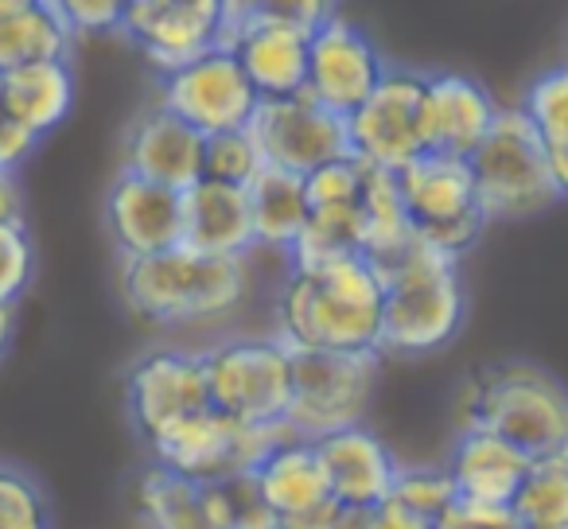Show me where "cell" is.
I'll return each mask as SVG.
<instances>
[{"label": "cell", "instance_id": "cell-28", "mask_svg": "<svg viewBox=\"0 0 568 529\" xmlns=\"http://www.w3.org/2000/svg\"><path fill=\"white\" fill-rule=\"evenodd\" d=\"M133 506L144 529H214L206 513V487L149 464L133 482Z\"/></svg>", "mask_w": 568, "mask_h": 529}, {"label": "cell", "instance_id": "cell-8", "mask_svg": "<svg viewBox=\"0 0 568 529\" xmlns=\"http://www.w3.org/2000/svg\"><path fill=\"white\" fill-rule=\"evenodd\" d=\"M288 440H301V436L284 425H234L222 413L206 409L195 417L180 420L168 433H160L149 444L152 464L168 467V471L183 475V479L195 482H226L253 475L276 448H284Z\"/></svg>", "mask_w": 568, "mask_h": 529}, {"label": "cell", "instance_id": "cell-6", "mask_svg": "<svg viewBox=\"0 0 568 529\" xmlns=\"http://www.w3.org/2000/svg\"><path fill=\"white\" fill-rule=\"evenodd\" d=\"M211 409L234 425H284L293 409L296 355L276 335H237L203 350Z\"/></svg>", "mask_w": 568, "mask_h": 529}, {"label": "cell", "instance_id": "cell-9", "mask_svg": "<svg viewBox=\"0 0 568 529\" xmlns=\"http://www.w3.org/2000/svg\"><path fill=\"white\" fill-rule=\"evenodd\" d=\"M382 355H335L301 350L293 366V409L288 428L301 440H327L335 433L366 425L378 386Z\"/></svg>", "mask_w": 568, "mask_h": 529}, {"label": "cell", "instance_id": "cell-33", "mask_svg": "<svg viewBox=\"0 0 568 529\" xmlns=\"http://www.w3.org/2000/svg\"><path fill=\"white\" fill-rule=\"evenodd\" d=\"M389 498H397L417 518L440 526L444 513L456 506V487H452V475L444 467H402V479Z\"/></svg>", "mask_w": 568, "mask_h": 529}, {"label": "cell", "instance_id": "cell-21", "mask_svg": "<svg viewBox=\"0 0 568 529\" xmlns=\"http://www.w3.org/2000/svg\"><path fill=\"white\" fill-rule=\"evenodd\" d=\"M529 467L534 464H529L521 451H514L510 444L498 440V436L475 433V428H459L444 471L452 475V487H456L459 502L490 506V510H510L521 482H526Z\"/></svg>", "mask_w": 568, "mask_h": 529}, {"label": "cell", "instance_id": "cell-7", "mask_svg": "<svg viewBox=\"0 0 568 529\" xmlns=\"http://www.w3.org/2000/svg\"><path fill=\"white\" fill-rule=\"evenodd\" d=\"M479 191V206L490 222L529 218L549 211L560 199L552 183L549 152L537 136L534 121L521 113V105L503 110L487 141L467 160Z\"/></svg>", "mask_w": 568, "mask_h": 529}, {"label": "cell", "instance_id": "cell-18", "mask_svg": "<svg viewBox=\"0 0 568 529\" xmlns=\"http://www.w3.org/2000/svg\"><path fill=\"white\" fill-rule=\"evenodd\" d=\"M206 164V136L183 125L175 113H168L160 102L144 105L121 136V172L141 175L149 183L172 191H187L203 180Z\"/></svg>", "mask_w": 568, "mask_h": 529}, {"label": "cell", "instance_id": "cell-41", "mask_svg": "<svg viewBox=\"0 0 568 529\" xmlns=\"http://www.w3.org/2000/svg\"><path fill=\"white\" fill-rule=\"evenodd\" d=\"M332 529H371V510H339Z\"/></svg>", "mask_w": 568, "mask_h": 529}, {"label": "cell", "instance_id": "cell-40", "mask_svg": "<svg viewBox=\"0 0 568 529\" xmlns=\"http://www.w3.org/2000/svg\"><path fill=\"white\" fill-rule=\"evenodd\" d=\"M17 324H20V308H17V304H0V363H4L12 339H17Z\"/></svg>", "mask_w": 568, "mask_h": 529}, {"label": "cell", "instance_id": "cell-17", "mask_svg": "<svg viewBox=\"0 0 568 529\" xmlns=\"http://www.w3.org/2000/svg\"><path fill=\"white\" fill-rule=\"evenodd\" d=\"M105 234L121 261H141L183 245V195L141 175L118 172L102 203Z\"/></svg>", "mask_w": 568, "mask_h": 529}, {"label": "cell", "instance_id": "cell-38", "mask_svg": "<svg viewBox=\"0 0 568 529\" xmlns=\"http://www.w3.org/2000/svg\"><path fill=\"white\" fill-rule=\"evenodd\" d=\"M371 529H436V526L417 518L413 510H405L397 498H386L378 510H371Z\"/></svg>", "mask_w": 568, "mask_h": 529}, {"label": "cell", "instance_id": "cell-22", "mask_svg": "<svg viewBox=\"0 0 568 529\" xmlns=\"http://www.w3.org/2000/svg\"><path fill=\"white\" fill-rule=\"evenodd\" d=\"M183 245L211 257H245L253 242L250 191L199 180L183 191Z\"/></svg>", "mask_w": 568, "mask_h": 529}, {"label": "cell", "instance_id": "cell-11", "mask_svg": "<svg viewBox=\"0 0 568 529\" xmlns=\"http://www.w3.org/2000/svg\"><path fill=\"white\" fill-rule=\"evenodd\" d=\"M156 102L211 141V136L250 129L253 118H257L261 94L245 79L242 63L219 48L156 79Z\"/></svg>", "mask_w": 568, "mask_h": 529}, {"label": "cell", "instance_id": "cell-27", "mask_svg": "<svg viewBox=\"0 0 568 529\" xmlns=\"http://www.w3.org/2000/svg\"><path fill=\"white\" fill-rule=\"evenodd\" d=\"M358 230H363V257H371L378 269L417 242L402 199V183H397L394 172H382V167L366 172L363 203H358Z\"/></svg>", "mask_w": 568, "mask_h": 529}, {"label": "cell", "instance_id": "cell-35", "mask_svg": "<svg viewBox=\"0 0 568 529\" xmlns=\"http://www.w3.org/2000/svg\"><path fill=\"white\" fill-rule=\"evenodd\" d=\"M59 12H63L71 40L121 35V24H125V0H59Z\"/></svg>", "mask_w": 568, "mask_h": 529}, {"label": "cell", "instance_id": "cell-24", "mask_svg": "<svg viewBox=\"0 0 568 529\" xmlns=\"http://www.w3.org/2000/svg\"><path fill=\"white\" fill-rule=\"evenodd\" d=\"M4 87V110L20 129L43 141L55 133L74 110L79 98V82H74L71 59H51V63H32L0 79Z\"/></svg>", "mask_w": 568, "mask_h": 529}, {"label": "cell", "instance_id": "cell-4", "mask_svg": "<svg viewBox=\"0 0 568 529\" xmlns=\"http://www.w3.org/2000/svg\"><path fill=\"white\" fill-rule=\"evenodd\" d=\"M378 273L386 281L382 358H425L456 343L467 319L464 273L456 257L417 237Z\"/></svg>", "mask_w": 568, "mask_h": 529}, {"label": "cell", "instance_id": "cell-25", "mask_svg": "<svg viewBox=\"0 0 568 529\" xmlns=\"http://www.w3.org/2000/svg\"><path fill=\"white\" fill-rule=\"evenodd\" d=\"M71 48L59 0H0V79L20 67L71 59Z\"/></svg>", "mask_w": 568, "mask_h": 529}, {"label": "cell", "instance_id": "cell-31", "mask_svg": "<svg viewBox=\"0 0 568 529\" xmlns=\"http://www.w3.org/2000/svg\"><path fill=\"white\" fill-rule=\"evenodd\" d=\"M265 156H261V144L253 141L250 129H237V133H222L206 141V164L203 180L226 183V187L250 191L253 183L265 172Z\"/></svg>", "mask_w": 568, "mask_h": 529}, {"label": "cell", "instance_id": "cell-37", "mask_svg": "<svg viewBox=\"0 0 568 529\" xmlns=\"http://www.w3.org/2000/svg\"><path fill=\"white\" fill-rule=\"evenodd\" d=\"M436 529H518V526H514L510 510H490V506H471L456 498V506L444 513Z\"/></svg>", "mask_w": 568, "mask_h": 529}, {"label": "cell", "instance_id": "cell-1", "mask_svg": "<svg viewBox=\"0 0 568 529\" xmlns=\"http://www.w3.org/2000/svg\"><path fill=\"white\" fill-rule=\"evenodd\" d=\"M276 339L301 350L382 355L386 281L363 253L335 257L316 269H288L276 296Z\"/></svg>", "mask_w": 568, "mask_h": 529}, {"label": "cell", "instance_id": "cell-15", "mask_svg": "<svg viewBox=\"0 0 568 529\" xmlns=\"http://www.w3.org/2000/svg\"><path fill=\"white\" fill-rule=\"evenodd\" d=\"M250 133L261 144V156H265L268 167L301 175V180L351 156L347 121L327 113L308 94L261 102Z\"/></svg>", "mask_w": 568, "mask_h": 529}, {"label": "cell", "instance_id": "cell-23", "mask_svg": "<svg viewBox=\"0 0 568 529\" xmlns=\"http://www.w3.org/2000/svg\"><path fill=\"white\" fill-rule=\"evenodd\" d=\"M253 482H257L268 510L281 518V526L335 502L332 482H327V467L312 440H288L284 448H276L273 456L253 471Z\"/></svg>", "mask_w": 568, "mask_h": 529}, {"label": "cell", "instance_id": "cell-19", "mask_svg": "<svg viewBox=\"0 0 568 529\" xmlns=\"http://www.w3.org/2000/svg\"><path fill=\"white\" fill-rule=\"evenodd\" d=\"M503 105L483 82L467 74L444 71L428 74L425 87V152L471 160L475 149L490 136Z\"/></svg>", "mask_w": 568, "mask_h": 529}, {"label": "cell", "instance_id": "cell-3", "mask_svg": "<svg viewBox=\"0 0 568 529\" xmlns=\"http://www.w3.org/2000/svg\"><path fill=\"white\" fill-rule=\"evenodd\" d=\"M121 301L141 324L152 327H187L219 324L242 308L245 257H211L187 245H175L156 257L121 261Z\"/></svg>", "mask_w": 568, "mask_h": 529}, {"label": "cell", "instance_id": "cell-42", "mask_svg": "<svg viewBox=\"0 0 568 529\" xmlns=\"http://www.w3.org/2000/svg\"><path fill=\"white\" fill-rule=\"evenodd\" d=\"M9 110H4V87H0V129H4V125H9Z\"/></svg>", "mask_w": 568, "mask_h": 529}, {"label": "cell", "instance_id": "cell-12", "mask_svg": "<svg viewBox=\"0 0 568 529\" xmlns=\"http://www.w3.org/2000/svg\"><path fill=\"white\" fill-rule=\"evenodd\" d=\"M425 87L428 74L389 67L371 102L347 118L351 156L394 175L425 156Z\"/></svg>", "mask_w": 568, "mask_h": 529}, {"label": "cell", "instance_id": "cell-16", "mask_svg": "<svg viewBox=\"0 0 568 529\" xmlns=\"http://www.w3.org/2000/svg\"><path fill=\"white\" fill-rule=\"evenodd\" d=\"M121 35L144 55L156 79L219 51L222 0H125Z\"/></svg>", "mask_w": 568, "mask_h": 529}, {"label": "cell", "instance_id": "cell-36", "mask_svg": "<svg viewBox=\"0 0 568 529\" xmlns=\"http://www.w3.org/2000/svg\"><path fill=\"white\" fill-rule=\"evenodd\" d=\"M226 495H230V529H281V518L268 510L253 475L226 479Z\"/></svg>", "mask_w": 568, "mask_h": 529}, {"label": "cell", "instance_id": "cell-32", "mask_svg": "<svg viewBox=\"0 0 568 529\" xmlns=\"http://www.w3.org/2000/svg\"><path fill=\"white\" fill-rule=\"evenodd\" d=\"M0 529H55L40 482L9 464H0Z\"/></svg>", "mask_w": 568, "mask_h": 529}, {"label": "cell", "instance_id": "cell-13", "mask_svg": "<svg viewBox=\"0 0 568 529\" xmlns=\"http://www.w3.org/2000/svg\"><path fill=\"white\" fill-rule=\"evenodd\" d=\"M121 394H125L129 425L136 428V436L149 448L172 425L211 409L203 350H180V347L149 350V355H141L125 370Z\"/></svg>", "mask_w": 568, "mask_h": 529}, {"label": "cell", "instance_id": "cell-5", "mask_svg": "<svg viewBox=\"0 0 568 529\" xmlns=\"http://www.w3.org/2000/svg\"><path fill=\"white\" fill-rule=\"evenodd\" d=\"M332 12V4H304V0H281V4L222 0L219 48L242 63L261 102L296 98L308 87L312 32Z\"/></svg>", "mask_w": 568, "mask_h": 529}, {"label": "cell", "instance_id": "cell-2", "mask_svg": "<svg viewBox=\"0 0 568 529\" xmlns=\"http://www.w3.org/2000/svg\"><path fill=\"white\" fill-rule=\"evenodd\" d=\"M459 428L498 436L541 464L568 456V386L537 363H490L459 389Z\"/></svg>", "mask_w": 568, "mask_h": 529}, {"label": "cell", "instance_id": "cell-26", "mask_svg": "<svg viewBox=\"0 0 568 529\" xmlns=\"http://www.w3.org/2000/svg\"><path fill=\"white\" fill-rule=\"evenodd\" d=\"M250 214H253V242L261 250L293 253L308 226V191L301 175L265 167L261 180L250 187Z\"/></svg>", "mask_w": 568, "mask_h": 529}, {"label": "cell", "instance_id": "cell-34", "mask_svg": "<svg viewBox=\"0 0 568 529\" xmlns=\"http://www.w3.org/2000/svg\"><path fill=\"white\" fill-rule=\"evenodd\" d=\"M36 281V245L28 222H0V304H17Z\"/></svg>", "mask_w": 568, "mask_h": 529}, {"label": "cell", "instance_id": "cell-20", "mask_svg": "<svg viewBox=\"0 0 568 529\" xmlns=\"http://www.w3.org/2000/svg\"><path fill=\"white\" fill-rule=\"evenodd\" d=\"M327 467L332 498L343 510H378L402 479V459L371 425L347 428L316 444Z\"/></svg>", "mask_w": 568, "mask_h": 529}, {"label": "cell", "instance_id": "cell-30", "mask_svg": "<svg viewBox=\"0 0 568 529\" xmlns=\"http://www.w3.org/2000/svg\"><path fill=\"white\" fill-rule=\"evenodd\" d=\"M510 518L518 529H568V456L529 467Z\"/></svg>", "mask_w": 568, "mask_h": 529}, {"label": "cell", "instance_id": "cell-10", "mask_svg": "<svg viewBox=\"0 0 568 529\" xmlns=\"http://www.w3.org/2000/svg\"><path fill=\"white\" fill-rule=\"evenodd\" d=\"M397 183H402L413 234L425 245H433V250L464 261V253L479 242L490 222L479 206L471 164L456 156L425 152L405 172H397Z\"/></svg>", "mask_w": 568, "mask_h": 529}, {"label": "cell", "instance_id": "cell-29", "mask_svg": "<svg viewBox=\"0 0 568 529\" xmlns=\"http://www.w3.org/2000/svg\"><path fill=\"white\" fill-rule=\"evenodd\" d=\"M521 113L534 121L537 136L549 152L552 183H557L560 199H568V63L549 67L529 82Z\"/></svg>", "mask_w": 568, "mask_h": 529}, {"label": "cell", "instance_id": "cell-39", "mask_svg": "<svg viewBox=\"0 0 568 529\" xmlns=\"http://www.w3.org/2000/svg\"><path fill=\"white\" fill-rule=\"evenodd\" d=\"M0 222H24V183L9 172H0Z\"/></svg>", "mask_w": 568, "mask_h": 529}, {"label": "cell", "instance_id": "cell-14", "mask_svg": "<svg viewBox=\"0 0 568 529\" xmlns=\"http://www.w3.org/2000/svg\"><path fill=\"white\" fill-rule=\"evenodd\" d=\"M386 74L389 63L374 48V40L355 20L343 17L339 9L312 32L304 94L316 105H324L327 113H335V118H355L371 102V94L382 87Z\"/></svg>", "mask_w": 568, "mask_h": 529}]
</instances>
